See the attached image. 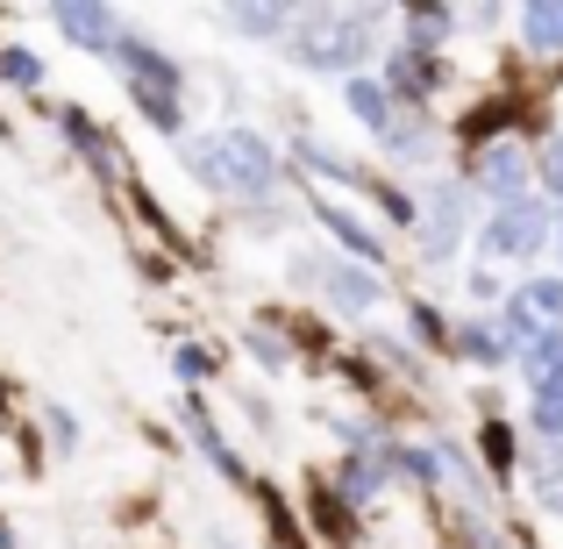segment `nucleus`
I'll list each match as a JSON object with an SVG mask.
<instances>
[{
  "label": "nucleus",
  "mask_w": 563,
  "mask_h": 549,
  "mask_svg": "<svg viewBox=\"0 0 563 549\" xmlns=\"http://www.w3.org/2000/svg\"><path fill=\"white\" fill-rule=\"evenodd\" d=\"M243 350H250L264 371H292V343H278L272 329H243Z\"/></svg>",
  "instance_id": "b1692460"
},
{
  "label": "nucleus",
  "mask_w": 563,
  "mask_h": 549,
  "mask_svg": "<svg viewBox=\"0 0 563 549\" xmlns=\"http://www.w3.org/2000/svg\"><path fill=\"white\" fill-rule=\"evenodd\" d=\"M478 450H485V464H493V471H514V428L507 421H485L478 428Z\"/></svg>",
  "instance_id": "393cba45"
},
{
  "label": "nucleus",
  "mask_w": 563,
  "mask_h": 549,
  "mask_svg": "<svg viewBox=\"0 0 563 549\" xmlns=\"http://www.w3.org/2000/svg\"><path fill=\"white\" fill-rule=\"evenodd\" d=\"M307 514H314V528H329V536H350L343 499H335V493H321V485H314V507H307Z\"/></svg>",
  "instance_id": "bb28decb"
},
{
  "label": "nucleus",
  "mask_w": 563,
  "mask_h": 549,
  "mask_svg": "<svg viewBox=\"0 0 563 549\" xmlns=\"http://www.w3.org/2000/svg\"><path fill=\"white\" fill-rule=\"evenodd\" d=\"M450 350L471 358V364H485V371H499V364L521 358V336H514L507 321H464V329H450Z\"/></svg>",
  "instance_id": "ddd939ff"
},
{
  "label": "nucleus",
  "mask_w": 563,
  "mask_h": 549,
  "mask_svg": "<svg viewBox=\"0 0 563 549\" xmlns=\"http://www.w3.org/2000/svg\"><path fill=\"white\" fill-rule=\"evenodd\" d=\"M556 257H563V229H556Z\"/></svg>",
  "instance_id": "7c9ffc66"
},
{
  "label": "nucleus",
  "mask_w": 563,
  "mask_h": 549,
  "mask_svg": "<svg viewBox=\"0 0 563 549\" xmlns=\"http://www.w3.org/2000/svg\"><path fill=\"white\" fill-rule=\"evenodd\" d=\"M300 272L321 286V300H329L335 315H372V307L385 300V278H378V272H364V264H350V257L321 264V272H314V264H300Z\"/></svg>",
  "instance_id": "1a4fd4ad"
},
{
  "label": "nucleus",
  "mask_w": 563,
  "mask_h": 549,
  "mask_svg": "<svg viewBox=\"0 0 563 549\" xmlns=\"http://www.w3.org/2000/svg\"><path fill=\"white\" fill-rule=\"evenodd\" d=\"M0 421H8V385H0Z\"/></svg>",
  "instance_id": "c756f323"
},
{
  "label": "nucleus",
  "mask_w": 563,
  "mask_h": 549,
  "mask_svg": "<svg viewBox=\"0 0 563 549\" xmlns=\"http://www.w3.org/2000/svg\"><path fill=\"white\" fill-rule=\"evenodd\" d=\"M292 14H300V8H221V29L257 36V43H286L292 36Z\"/></svg>",
  "instance_id": "dca6fc26"
},
{
  "label": "nucleus",
  "mask_w": 563,
  "mask_h": 549,
  "mask_svg": "<svg viewBox=\"0 0 563 549\" xmlns=\"http://www.w3.org/2000/svg\"><path fill=\"white\" fill-rule=\"evenodd\" d=\"M536 186H542V200H563V129L536 151Z\"/></svg>",
  "instance_id": "5701e85b"
},
{
  "label": "nucleus",
  "mask_w": 563,
  "mask_h": 549,
  "mask_svg": "<svg viewBox=\"0 0 563 549\" xmlns=\"http://www.w3.org/2000/svg\"><path fill=\"white\" fill-rule=\"evenodd\" d=\"M528 421H536V428H542L550 442H563V378L536 385V399H528Z\"/></svg>",
  "instance_id": "412c9836"
},
{
  "label": "nucleus",
  "mask_w": 563,
  "mask_h": 549,
  "mask_svg": "<svg viewBox=\"0 0 563 549\" xmlns=\"http://www.w3.org/2000/svg\"><path fill=\"white\" fill-rule=\"evenodd\" d=\"M108 65L122 72V86H129V100H136L143 122H151L157 136L179 143L186 136V65H179V57L157 51L151 36H136V29H122L114 51H108Z\"/></svg>",
  "instance_id": "7ed1b4c3"
},
{
  "label": "nucleus",
  "mask_w": 563,
  "mask_h": 549,
  "mask_svg": "<svg viewBox=\"0 0 563 549\" xmlns=\"http://www.w3.org/2000/svg\"><path fill=\"white\" fill-rule=\"evenodd\" d=\"M521 371H528L536 385L563 378V329H550V336H528V343H521Z\"/></svg>",
  "instance_id": "a211bd4d"
},
{
  "label": "nucleus",
  "mask_w": 563,
  "mask_h": 549,
  "mask_svg": "<svg viewBox=\"0 0 563 549\" xmlns=\"http://www.w3.org/2000/svg\"><path fill=\"white\" fill-rule=\"evenodd\" d=\"M378 29H385L378 8H300V14H292V36H286V57L300 72L357 79L364 57L378 51Z\"/></svg>",
  "instance_id": "f03ea898"
},
{
  "label": "nucleus",
  "mask_w": 563,
  "mask_h": 549,
  "mask_svg": "<svg viewBox=\"0 0 563 549\" xmlns=\"http://www.w3.org/2000/svg\"><path fill=\"white\" fill-rule=\"evenodd\" d=\"M51 29L86 57H108L114 36H122V14L114 8H93V0H71V8H51Z\"/></svg>",
  "instance_id": "f8f14e48"
},
{
  "label": "nucleus",
  "mask_w": 563,
  "mask_h": 549,
  "mask_svg": "<svg viewBox=\"0 0 563 549\" xmlns=\"http://www.w3.org/2000/svg\"><path fill=\"white\" fill-rule=\"evenodd\" d=\"M499 321H507L521 343L563 329V278H521V286L507 293V307H499Z\"/></svg>",
  "instance_id": "6e6552de"
},
{
  "label": "nucleus",
  "mask_w": 563,
  "mask_h": 549,
  "mask_svg": "<svg viewBox=\"0 0 563 549\" xmlns=\"http://www.w3.org/2000/svg\"><path fill=\"white\" fill-rule=\"evenodd\" d=\"M528 479H536V499L550 514H563V442H550V450L536 457V471H528Z\"/></svg>",
  "instance_id": "aec40b11"
},
{
  "label": "nucleus",
  "mask_w": 563,
  "mask_h": 549,
  "mask_svg": "<svg viewBox=\"0 0 563 549\" xmlns=\"http://www.w3.org/2000/svg\"><path fill=\"white\" fill-rule=\"evenodd\" d=\"M542 243H550V207L542 200L493 207V221H478V250L485 257H536Z\"/></svg>",
  "instance_id": "39448f33"
},
{
  "label": "nucleus",
  "mask_w": 563,
  "mask_h": 549,
  "mask_svg": "<svg viewBox=\"0 0 563 549\" xmlns=\"http://www.w3.org/2000/svg\"><path fill=\"white\" fill-rule=\"evenodd\" d=\"M186 172L200 186L243 200V207L278 200V186H286V165H278V151L257 136V129H214V136H192L186 143Z\"/></svg>",
  "instance_id": "f257e3e1"
},
{
  "label": "nucleus",
  "mask_w": 563,
  "mask_h": 549,
  "mask_svg": "<svg viewBox=\"0 0 563 549\" xmlns=\"http://www.w3.org/2000/svg\"><path fill=\"white\" fill-rule=\"evenodd\" d=\"M179 428L192 442H200V457L221 471V479H235V485H250V464L229 450V436H221V421H214V407H207V393H179Z\"/></svg>",
  "instance_id": "9b49d317"
},
{
  "label": "nucleus",
  "mask_w": 563,
  "mask_h": 549,
  "mask_svg": "<svg viewBox=\"0 0 563 549\" xmlns=\"http://www.w3.org/2000/svg\"><path fill=\"white\" fill-rule=\"evenodd\" d=\"M528 186H536V165H528V151L521 143H478L471 151V172H464V193H485L493 207H514V200H528Z\"/></svg>",
  "instance_id": "20e7f679"
},
{
  "label": "nucleus",
  "mask_w": 563,
  "mask_h": 549,
  "mask_svg": "<svg viewBox=\"0 0 563 549\" xmlns=\"http://www.w3.org/2000/svg\"><path fill=\"white\" fill-rule=\"evenodd\" d=\"M43 436H51V450H57V457H71V450H79V414L43 407Z\"/></svg>",
  "instance_id": "a878e982"
},
{
  "label": "nucleus",
  "mask_w": 563,
  "mask_h": 549,
  "mask_svg": "<svg viewBox=\"0 0 563 549\" xmlns=\"http://www.w3.org/2000/svg\"><path fill=\"white\" fill-rule=\"evenodd\" d=\"M471 300H499V278H493V264H485V272H471Z\"/></svg>",
  "instance_id": "cd10ccee"
},
{
  "label": "nucleus",
  "mask_w": 563,
  "mask_h": 549,
  "mask_svg": "<svg viewBox=\"0 0 563 549\" xmlns=\"http://www.w3.org/2000/svg\"><path fill=\"white\" fill-rule=\"evenodd\" d=\"M172 371H179V385H186V393H200V385L221 371V358H214L207 343H192V336H179V343H172Z\"/></svg>",
  "instance_id": "f3484780"
},
{
  "label": "nucleus",
  "mask_w": 563,
  "mask_h": 549,
  "mask_svg": "<svg viewBox=\"0 0 563 549\" xmlns=\"http://www.w3.org/2000/svg\"><path fill=\"white\" fill-rule=\"evenodd\" d=\"M407 329H413V343H421V350H450V321H442L428 300H407Z\"/></svg>",
  "instance_id": "4be33fe9"
},
{
  "label": "nucleus",
  "mask_w": 563,
  "mask_h": 549,
  "mask_svg": "<svg viewBox=\"0 0 563 549\" xmlns=\"http://www.w3.org/2000/svg\"><path fill=\"white\" fill-rule=\"evenodd\" d=\"M0 549H22V542H14V528H8V514H0Z\"/></svg>",
  "instance_id": "c85d7f7f"
},
{
  "label": "nucleus",
  "mask_w": 563,
  "mask_h": 549,
  "mask_svg": "<svg viewBox=\"0 0 563 549\" xmlns=\"http://www.w3.org/2000/svg\"><path fill=\"white\" fill-rule=\"evenodd\" d=\"M314 221L335 235V250H343L350 264H364V272H385V235H378L372 221L357 215V207H343V200H321V193H314Z\"/></svg>",
  "instance_id": "9d476101"
},
{
  "label": "nucleus",
  "mask_w": 563,
  "mask_h": 549,
  "mask_svg": "<svg viewBox=\"0 0 563 549\" xmlns=\"http://www.w3.org/2000/svg\"><path fill=\"white\" fill-rule=\"evenodd\" d=\"M51 122H57V136H65L71 151H79V165H93L100 179H122V186H129V157L114 151V136H108V129H100L93 114L79 108V100H57V108H51Z\"/></svg>",
  "instance_id": "423d86ee"
},
{
  "label": "nucleus",
  "mask_w": 563,
  "mask_h": 549,
  "mask_svg": "<svg viewBox=\"0 0 563 549\" xmlns=\"http://www.w3.org/2000/svg\"><path fill=\"white\" fill-rule=\"evenodd\" d=\"M0 79H8L14 94H43V57L22 51V43H0Z\"/></svg>",
  "instance_id": "6ab92c4d"
},
{
  "label": "nucleus",
  "mask_w": 563,
  "mask_h": 549,
  "mask_svg": "<svg viewBox=\"0 0 563 549\" xmlns=\"http://www.w3.org/2000/svg\"><path fill=\"white\" fill-rule=\"evenodd\" d=\"M343 108L357 114L372 136H385V129L399 122V100L385 94V79H372V72H357V79H343Z\"/></svg>",
  "instance_id": "4468645a"
},
{
  "label": "nucleus",
  "mask_w": 563,
  "mask_h": 549,
  "mask_svg": "<svg viewBox=\"0 0 563 549\" xmlns=\"http://www.w3.org/2000/svg\"><path fill=\"white\" fill-rule=\"evenodd\" d=\"M464 215H471V193L464 179H442L435 193H428V207H421V257H435V264H450L456 257V243H464Z\"/></svg>",
  "instance_id": "0eeeda50"
},
{
  "label": "nucleus",
  "mask_w": 563,
  "mask_h": 549,
  "mask_svg": "<svg viewBox=\"0 0 563 549\" xmlns=\"http://www.w3.org/2000/svg\"><path fill=\"white\" fill-rule=\"evenodd\" d=\"M521 43H528V57H563V0H528Z\"/></svg>",
  "instance_id": "2eb2a0df"
}]
</instances>
